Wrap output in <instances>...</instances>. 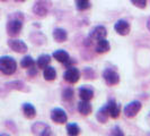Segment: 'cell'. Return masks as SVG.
Instances as JSON below:
<instances>
[{"mask_svg":"<svg viewBox=\"0 0 150 136\" xmlns=\"http://www.w3.org/2000/svg\"><path fill=\"white\" fill-rule=\"evenodd\" d=\"M17 69V62L13 57H0V72L5 75H13Z\"/></svg>","mask_w":150,"mask_h":136,"instance_id":"1","label":"cell"},{"mask_svg":"<svg viewBox=\"0 0 150 136\" xmlns=\"http://www.w3.org/2000/svg\"><path fill=\"white\" fill-rule=\"evenodd\" d=\"M23 29V17L18 15H14L10 17L7 23V33L10 37H17Z\"/></svg>","mask_w":150,"mask_h":136,"instance_id":"2","label":"cell"},{"mask_svg":"<svg viewBox=\"0 0 150 136\" xmlns=\"http://www.w3.org/2000/svg\"><path fill=\"white\" fill-rule=\"evenodd\" d=\"M141 108H142L141 102H139V101H132V102H130L129 105H127V106L124 107L123 113L128 118H133L141 110Z\"/></svg>","mask_w":150,"mask_h":136,"instance_id":"3","label":"cell"},{"mask_svg":"<svg viewBox=\"0 0 150 136\" xmlns=\"http://www.w3.org/2000/svg\"><path fill=\"white\" fill-rule=\"evenodd\" d=\"M32 133L33 134H36V135H51L52 134V130H51V127L45 124V122H41V121H38L35 122L33 126H32Z\"/></svg>","mask_w":150,"mask_h":136,"instance_id":"4","label":"cell"},{"mask_svg":"<svg viewBox=\"0 0 150 136\" xmlns=\"http://www.w3.org/2000/svg\"><path fill=\"white\" fill-rule=\"evenodd\" d=\"M103 77L108 85H116L120 82V75L112 68H106L103 72Z\"/></svg>","mask_w":150,"mask_h":136,"instance_id":"5","label":"cell"},{"mask_svg":"<svg viewBox=\"0 0 150 136\" xmlns=\"http://www.w3.org/2000/svg\"><path fill=\"white\" fill-rule=\"evenodd\" d=\"M63 77H64V81H67L68 83L75 84V83H77V82L79 81V78H80V72L76 67L71 66V67H68V69L64 72Z\"/></svg>","mask_w":150,"mask_h":136,"instance_id":"6","label":"cell"},{"mask_svg":"<svg viewBox=\"0 0 150 136\" xmlns=\"http://www.w3.org/2000/svg\"><path fill=\"white\" fill-rule=\"evenodd\" d=\"M8 45L11 50H14L15 52L18 53H25L28 50V47L25 42H23L22 40H17V39H10L8 41Z\"/></svg>","mask_w":150,"mask_h":136,"instance_id":"7","label":"cell"},{"mask_svg":"<svg viewBox=\"0 0 150 136\" xmlns=\"http://www.w3.org/2000/svg\"><path fill=\"white\" fill-rule=\"evenodd\" d=\"M51 119L57 124H66L68 120L67 113L62 108H54L51 111Z\"/></svg>","mask_w":150,"mask_h":136,"instance_id":"8","label":"cell"},{"mask_svg":"<svg viewBox=\"0 0 150 136\" xmlns=\"http://www.w3.org/2000/svg\"><path fill=\"white\" fill-rule=\"evenodd\" d=\"M106 35H107V30H106V27L102 26V25H98V26H95L93 30L90 31L89 39L93 40V41H98V40H100V39H105Z\"/></svg>","mask_w":150,"mask_h":136,"instance_id":"9","label":"cell"},{"mask_svg":"<svg viewBox=\"0 0 150 136\" xmlns=\"http://www.w3.org/2000/svg\"><path fill=\"white\" fill-rule=\"evenodd\" d=\"M114 29H115L117 34L124 37V35H128L129 33H130L131 26H130V24L125 19H120V21H117V22L115 23Z\"/></svg>","mask_w":150,"mask_h":136,"instance_id":"10","label":"cell"},{"mask_svg":"<svg viewBox=\"0 0 150 136\" xmlns=\"http://www.w3.org/2000/svg\"><path fill=\"white\" fill-rule=\"evenodd\" d=\"M108 109V113L112 118H119L121 113V106L115 101V100H110L108 103L106 105Z\"/></svg>","mask_w":150,"mask_h":136,"instance_id":"11","label":"cell"},{"mask_svg":"<svg viewBox=\"0 0 150 136\" xmlns=\"http://www.w3.org/2000/svg\"><path fill=\"white\" fill-rule=\"evenodd\" d=\"M33 11L38 16H45L47 14V11H49V7H47V5H46L45 1H42V0H41V1H38V2H36V4L34 5Z\"/></svg>","mask_w":150,"mask_h":136,"instance_id":"12","label":"cell"},{"mask_svg":"<svg viewBox=\"0 0 150 136\" xmlns=\"http://www.w3.org/2000/svg\"><path fill=\"white\" fill-rule=\"evenodd\" d=\"M111 45H110V42L105 39H100L96 42V45H95V51L97 53H105L110 50Z\"/></svg>","mask_w":150,"mask_h":136,"instance_id":"13","label":"cell"},{"mask_svg":"<svg viewBox=\"0 0 150 136\" xmlns=\"http://www.w3.org/2000/svg\"><path fill=\"white\" fill-rule=\"evenodd\" d=\"M77 109H78V111L81 113V115L88 116V115L91 112V110H93V107H91V105L89 103L88 100H81V101L78 103Z\"/></svg>","mask_w":150,"mask_h":136,"instance_id":"14","label":"cell"},{"mask_svg":"<svg viewBox=\"0 0 150 136\" xmlns=\"http://www.w3.org/2000/svg\"><path fill=\"white\" fill-rule=\"evenodd\" d=\"M23 112H24L26 118L32 119V118H34L36 116V109L30 103H24L23 105Z\"/></svg>","mask_w":150,"mask_h":136,"instance_id":"15","label":"cell"},{"mask_svg":"<svg viewBox=\"0 0 150 136\" xmlns=\"http://www.w3.org/2000/svg\"><path fill=\"white\" fill-rule=\"evenodd\" d=\"M53 39L57 42H64L68 39V33L63 29H55L53 31Z\"/></svg>","mask_w":150,"mask_h":136,"instance_id":"16","label":"cell"},{"mask_svg":"<svg viewBox=\"0 0 150 136\" xmlns=\"http://www.w3.org/2000/svg\"><path fill=\"white\" fill-rule=\"evenodd\" d=\"M79 97L81 100H91L94 97V91L88 86H83L79 89Z\"/></svg>","mask_w":150,"mask_h":136,"instance_id":"17","label":"cell"},{"mask_svg":"<svg viewBox=\"0 0 150 136\" xmlns=\"http://www.w3.org/2000/svg\"><path fill=\"white\" fill-rule=\"evenodd\" d=\"M43 76H44L45 81H49V82H51V81H54L55 79V77H57V72H55V69L52 67V66H46V67L43 69Z\"/></svg>","mask_w":150,"mask_h":136,"instance_id":"18","label":"cell"},{"mask_svg":"<svg viewBox=\"0 0 150 136\" xmlns=\"http://www.w3.org/2000/svg\"><path fill=\"white\" fill-rule=\"evenodd\" d=\"M53 58L61 62V64H66L70 58H69V53L64 50H57L55 52H53Z\"/></svg>","mask_w":150,"mask_h":136,"instance_id":"19","label":"cell"},{"mask_svg":"<svg viewBox=\"0 0 150 136\" xmlns=\"http://www.w3.org/2000/svg\"><path fill=\"white\" fill-rule=\"evenodd\" d=\"M108 117H110V113H108L107 106L102 107V108L98 110V112L96 113V118H97V120L99 121V122H102V124H104L105 121H107Z\"/></svg>","mask_w":150,"mask_h":136,"instance_id":"20","label":"cell"},{"mask_svg":"<svg viewBox=\"0 0 150 136\" xmlns=\"http://www.w3.org/2000/svg\"><path fill=\"white\" fill-rule=\"evenodd\" d=\"M50 61H51V56H49V54H42V56H40L38 58L36 65H38V68L44 69L46 66L50 65Z\"/></svg>","mask_w":150,"mask_h":136,"instance_id":"21","label":"cell"},{"mask_svg":"<svg viewBox=\"0 0 150 136\" xmlns=\"http://www.w3.org/2000/svg\"><path fill=\"white\" fill-rule=\"evenodd\" d=\"M67 133L68 135H71V136H76V135H79L80 133V128L79 126L75 124V122H70L67 125Z\"/></svg>","mask_w":150,"mask_h":136,"instance_id":"22","label":"cell"},{"mask_svg":"<svg viewBox=\"0 0 150 136\" xmlns=\"http://www.w3.org/2000/svg\"><path fill=\"white\" fill-rule=\"evenodd\" d=\"M35 65V61L34 59L30 57V56H26V57H24L21 61V66L23 68H26V69H28V68L33 67Z\"/></svg>","mask_w":150,"mask_h":136,"instance_id":"23","label":"cell"},{"mask_svg":"<svg viewBox=\"0 0 150 136\" xmlns=\"http://www.w3.org/2000/svg\"><path fill=\"white\" fill-rule=\"evenodd\" d=\"M90 6V1L89 0H76V7L78 10L83 11L86 9H88Z\"/></svg>","mask_w":150,"mask_h":136,"instance_id":"24","label":"cell"},{"mask_svg":"<svg viewBox=\"0 0 150 136\" xmlns=\"http://www.w3.org/2000/svg\"><path fill=\"white\" fill-rule=\"evenodd\" d=\"M7 89H16V90H24V83L19 82V81H16V82H10L5 85Z\"/></svg>","mask_w":150,"mask_h":136,"instance_id":"25","label":"cell"},{"mask_svg":"<svg viewBox=\"0 0 150 136\" xmlns=\"http://www.w3.org/2000/svg\"><path fill=\"white\" fill-rule=\"evenodd\" d=\"M63 99L64 100H71V99L74 98V90L71 89V87H68L66 90L63 91Z\"/></svg>","mask_w":150,"mask_h":136,"instance_id":"26","label":"cell"},{"mask_svg":"<svg viewBox=\"0 0 150 136\" xmlns=\"http://www.w3.org/2000/svg\"><path fill=\"white\" fill-rule=\"evenodd\" d=\"M131 2L138 8H146L147 6V0H131Z\"/></svg>","mask_w":150,"mask_h":136,"instance_id":"27","label":"cell"},{"mask_svg":"<svg viewBox=\"0 0 150 136\" xmlns=\"http://www.w3.org/2000/svg\"><path fill=\"white\" fill-rule=\"evenodd\" d=\"M112 135H120V136H122V135H124V133L121 130L120 127L115 126V127L112 129Z\"/></svg>","mask_w":150,"mask_h":136,"instance_id":"28","label":"cell"},{"mask_svg":"<svg viewBox=\"0 0 150 136\" xmlns=\"http://www.w3.org/2000/svg\"><path fill=\"white\" fill-rule=\"evenodd\" d=\"M38 74V70H36V68L34 67H30V68H28V75L30 76H35Z\"/></svg>","mask_w":150,"mask_h":136,"instance_id":"29","label":"cell"},{"mask_svg":"<svg viewBox=\"0 0 150 136\" xmlns=\"http://www.w3.org/2000/svg\"><path fill=\"white\" fill-rule=\"evenodd\" d=\"M147 27H148V30L150 31V17H149V19L147 21Z\"/></svg>","mask_w":150,"mask_h":136,"instance_id":"30","label":"cell"},{"mask_svg":"<svg viewBox=\"0 0 150 136\" xmlns=\"http://www.w3.org/2000/svg\"><path fill=\"white\" fill-rule=\"evenodd\" d=\"M16 1H25V0H16Z\"/></svg>","mask_w":150,"mask_h":136,"instance_id":"31","label":"cell"},{"mask_svg":"<svg viewBox=\"0 0 150 136\" xmlns=\"http://www.w3.org/2000/svg\"><path fill=\"white\" fill-rule=\"evenodd\" d=\"M2 1H6V0H2Z\"/></svg>","mask_w":150,"mask_h":136,"instance_id":"32","label":"cell"}]
</instances>
